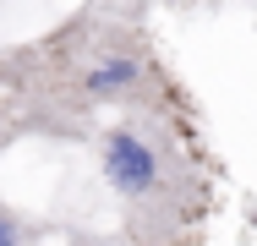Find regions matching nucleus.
<instances>
[{"mask_svg":"<svg viewBox=\"0 0 257 246\" xmlns=\"http://www.w3.org/2000/svg\"><path fill=\"white\" fill-rule=\"evenodd\" d=\"M6 148H11V143H6V137H0V153H6Z\"/></svg>","mask_w":257,"mask_h":246,"instance_id":"39448f33","label":"nucleus"},{"mask_svg":"<svg viewBox=\"0 0 257 246\" xmlns=\"http://www.w3.org/2000/svg\"><path fill=\"white\" fill-rule=\"evenodd\" d=\"M132 109L197 115L154 39L148 11L126 0H82L55 28L0 49L6 143H93L104 120Z\"/></svg>","mask_w":257,"mask_h":246,"instance_id":"f257e3e1","label":"nucleus"},{"mask_svg":"<svg viewBox=\"0 0 257 246\" xmlns=\"http://www.w3.org/2000/svg\"><path fill=\"white\" fill-rule=\"evenodd\" d=\"M82 246H99V241H82Z\"/></svg>","mask_w":257,"mask_h":246,"instance_id":"423d86ee","label":"nucleus"},{"mask_svg":"<svg viewBox=\"0 0 257 246\" xmlns=\"http://www.w3.org/2000/svg\"><path fill=\"white\" fill-rule=\"evenodd\" d=\"M126 6H137V11H154V0H126Z\"/></svg>","mask_w":257,"mask_h":246,"instance_id":"20e7f679","label":"nucleus"},{"mask_svg":"<svg viewBox=\"0 0 257 246\" xmlns=\"http://www.w3.org/2000/svg\"><path fill=\"white\" fill-rule=\"evenodd\" d=\"M88 235H71V230H55L50 219L17 208L0 197V246H82Z\"/></svg>","mask_w":257,"mask_h":246,"instance_id":"7ed1b4c3","label":"nucleus"},{"mask_svg":"<svg viewBox=\"0 0 257 246\" xmlns=\"http://www.w3.org/2000/svg\"><path fill=\"white\" fill-rule=\"evenodd\" d=\"M104 192L120 213L126 246H197L213 213V170H208L197 115L132 109L93 132Z\"/></svg>","mask_w":257,"mask_h":246,"instance_id":"f03ea898","label":"nucleus"}]
</instances>
